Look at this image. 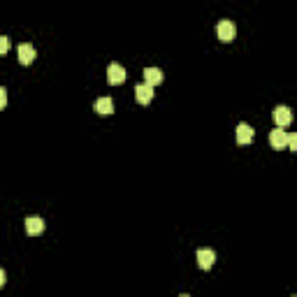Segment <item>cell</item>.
<instances>
[{"mask_svg":"<svg viewBox=\"0 0 297 297\" xmlns=\"http://www.w3.org/2000/svg\"><path fill=\"white\" fill-rule=\"evenodd\" d=\"M135 98H137L139 105H148V102L154 100V86H148V84H137V86H135Z\"/></svg>","mask_w":297,"mask_h":297,"instance_id":"cell-5","label":"cell"},{"mask_svg":"<svg viewBox=\"0 0 297 297\" xmlns=\"http://www.w3.org/2000/svg\"><path fill=\"white\" fill-rule=\"evenodd\" d=\"M179 297H191V295H186V292H183V295H179Z\"/></svg>","mask_w":297,"mask_h":297,"instance_id":"cell-16","label":"cell"},{"mask_svg":"<svg viewBox=\"0 0 297 297\" xmlns=\"http://www.w3.org/2000/svg\"><path fill=\"white\" fill-rule=\"evenodd\" d=\"M270 144L274 148H283L288 144V132L281 130V128H274V130L270 132Z\"/></svg>","mask_w":297,"mask_h":297,"instance_id":"cell-7","label":"cell"},{"mask_svg":"<svg viewBox=\"0 0 297 297\" xmlns=\"http://www.w3.org/2000/svg\"><path fill=\"white\" fill-rule=\"evenodd\" d=\"M290 151H297V135H288V144H286Z\"/></svg>","mask_w":297,"mask_h":297,"instance_id":"cell-13","label":"cell"},{"mask_svg":"<svg viewBox=\"0 0 297 297\" xmlns=\"http://www.w3.org/2000/svg\"><path fill=\"white\" fill-rule=\"evenodd\" d=\"M107 82L109 84H123L126 82V70H123V65L109 63V67H107Z\"/></svg>","mask_w":297,"mask_h":297,"instance_id":"cell-4","label":"cell"},{"mask_svg":"<svg viewBox=\"0 0 297 297\" xmlns=\"http://www.w3.org/2000/svg\"><path fill=\"white\" fill-rule=\"evenodd\" d=\"M95 112L102 114V116L112 114V112H114V100L112 98H98L95 100Z\"/></svg>","mask_w":297,"mask_h":297,"instance_id":"cell-11","label":"cell"},{"mask_svg":"<svg viewBox=\"0 0 297 297\" xmlns=\"http://www.w3.org/2000/svg\"><path fill=\"white\" fill-rule=\"evenodd\" d=\"M292 297H295V295H292Z\"/></svg>","mask_w":297,"mask_h":297,"instance_id":"cell-17","label":"cell"},{"mask_svg":"<svg viewBox=\"0 0 297 297\" xmlns=\"http://www.w3.org/2000/svg\"><path fill=\"white\" fill-rule=\"evenodd\" d=\"M272 116H274L276 128H286V126H290V121H292V112H290V107H286V105L274 107Z\"/></svg>","mask_w":297,"mask_h":297,"instance_id":"cell-2","label":"cell"},{"mask_svg":"<svg viewBox=\"0 0 297 297\" xmlns=\"http://www.w3.org/2000/svg\"><path fill=\"white\" fill-rule=\"evenodd\" d=\"M44 230V220L40 216H28L26 218V232L28 235H40Z\"/></svg>","mask_w":297,"mask_h":297,"instance_id":"cell-9","label":"cell"},{"mask_svg":"<svg viewBox=\"0 0 297 297\" xmlns=\"http://www.w3.org/2000/svg\"><path fill=\"white\" fill-rule=\"evenodd\" d=\"M237 142L239 144L253 142V128L248 126V123H239V126H237Z\"/></svg>","mask_w":297,"mask_h":297,"instance_id":"cell-6","label":"cell"},{"mask_svg":"<svg viewBox=\"0 0 297 297\" xmlns=\"http://www.w3.org/2000/svg\"><path fill=\"white\" fill-rule=\"evenodd\" d=\"M144 79H146L144 84H148V86H156V84L163 82V72H160L158 67H144Z\"/></svg>","mask_w":297,"mask_h":297,"instance_id":"cell-10","label":"cell"},{"mask_svg":"<svg viewBox=\"0 0 297 297\" xmlns=\"http://www.w3.org/2000/svg\"><path fill=\"white\" fill-rule=\"evenodd\" d=\"M7 105V91L3 86H0V109H3V107Z\"/></svg>","mask_w":297,"mask_h":297,"instance_id":"cell-14","label":"cell"},{"mask_svg":"<svg viewBox=\"0 0 297 297\" xmlns=\"http://www.w3.org/2000/svg\"><path fill=\"white\" fill-rule=\"evenodd\" d=\"M216 33H218V40H223V42H232L237 35V26L235 21H230V19H223V21H218V26H216Z\"/></svg>","mask_w":297,"mask_h":297,"instance_id":"cell-1","label":"cell"},{"mask_svg":"<svg viewBox=\"0 0 297 297\" xmlns=\"http://www.w3.org/2000/svg\"><path fill=\"white\" fill-rule=\"evenodd\" d=\"M10 51V38L7 35H0V56Z\"/></svg>","mask_w":297,"mask_h":297,"instance_id":"cell-12","label":"cell"},{"mask_svg":"<svg viewBox=\"0 0 297 297\" xmlns=\"http://www.w3.org/2000/svg\"><path fill=\"white\" fill-rule=\"evenodd\" d=\"M17 56H19V63L21 65H30V63L35 61V47L33 44H28V42H23V44H19V49H17Z\"/></svg>","mask_w":297,"mask_h":297,"instance_id":"cell-3","label":"cell"},{"mask_svg":"<svg viewBox=\"0 0 297 297\" xmlns=\"http://www.w3.org/2000/svg\"><path fill=\"white\" fill-rule=\"evenodd\" d=\"M214 260H216V253L211 248H200L198 251V265L202 270H209L211 265H214Z\"/></svg>","mask_w":297,"mask_h":297,"instance_id":"cell-8","label":"cell"},{"mask_svg":"<svg viewBox=\"0 0 297 297\" xmlns=\"http://www.w3.org/2000/svg\"><path fill=\"white\" fill-rule=\"evenodd\" d=\"M5 281H7V274H5V270H3V267H0V288L5 286Z\"/></svg>","mask_w":297,"mask_h":297,"instance_id":"cell-15","label":"cell"}]
</instances>
